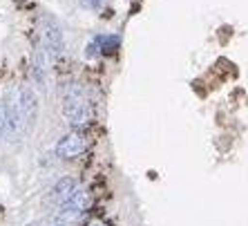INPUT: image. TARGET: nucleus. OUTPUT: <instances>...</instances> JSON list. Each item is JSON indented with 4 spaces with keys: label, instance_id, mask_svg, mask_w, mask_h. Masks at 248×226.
<instances>
[{
    "label": "nucleus",
    "instance_id": "5",
    "mask_svg": "<svg viewBox=\"0 0 248 226\" xmlns=\"http://www.w3.org/2000/svg\"><path fill=\"white\" fill-rule=\"evenodd\" d=\"M49 54L45 52V47H38L34 52V58H31V76L38 87H45L47 83V65H49Z\"/></svg>",
    "mask_w": 248,
    "mask_h": 226
},
{
    "label": "nucleus",
    "instance_id": "6",
    "mask_svg": "<svg viewBox=\"0 0 248 226\" xmlns=\"http://www.w3.org/2000/svg\"><path fill=\"white\" fill-rule=\"evenodd\" d=\"M74 191H76V179L74 177H61L52 188V199L63 206V204L74 195Z\"/></svg>",
    "mask_w": 248,
    "mask_h": 226
},
{
    "label": "nucleus",
    "instance_id": "2",
    "mask_svg": "<svg viewBox=\"0 0 248 226\" xmlns=\"http://www.w3.org/2000/svg\"><path fill=\"white\" fill-rule=\"evenodd\" d=\"M41 36H43V47H45V52L49 54L52 58L61 56L65 49V38H63V29L61 25L54 20V18L45 16L41 23Z\"/></svg>",
    "mask_w": 248,
    "mask_h": 226
},
{
    "label": "nucleus",
    "instance_id": "3",
    "mask_svg": "<svg viewBox=\"0 0 248 226\" xmlns=\"http://www.w3.org/2000/svg\"><path fill=\"white\" fill-rule=\"evenodd\" d=\"M18 110H20V119L27 132L36 126V119H38V97L29 85L18 90Z\"/></svg>",
    "mask_w": 248,
    "mask_h": 226
},
{
    "label": "nucleus",
    "instance_id": "9",
    "mask_svg": "<svg viewBox=\"0 0 248 226\" xmlns=\"http://www.w3.org/2000/svg\"><path fill=\"white\" fill-rule=\"evenodd\" d=\"M7 134V121H5V108H2V103H0V141H2V137Z\"/></svg>",
    "mask_w": 248,
    "mask_h": 226
},
{
    "label": "nucleus",
    "instance_id": "1",
    "mask_svg": "<svg viewBox=\"0 0 248 226\" xmlns=\"http://www.w3.org/2000/svg\"><path fill=\"white\" fill-rule=\"evenodd\" d=\"M63 116L74 128H83L92 121V103L87 99L85 90L81 85H72L65 90L63 97Z\"/></svg>",
    "mask_w": 248,
    "mask_h": 226
},
{
    "label": "nucleus",
    "instance_id": "4",
    "mask_svg": "<svg viewBox=\"0 0 248 226\" xmlns=\"http://www.w3.org/2000/svg\"><path fill=\"white\" fill-rule=\"evenodd\" d=\"M87 150V139L81 132H69L56 144V157L61 159H76Z\"/></svg>",
    "mask_w": 248,
    "mask_h": 226
},
{
    "label": "nucleus",
    "instance_id": "8",
    "mask_svg": "<svg viewBox=\"0 0 248 226\" xmlns=\"http://www.w3.org/2000/svg\"><path fill=\"white\" fill-rule=\"evenodd\" d=\"M85 9H92V12H96V9H101V7L105 5V0H78Z\"/></svg>",
    "mask_w": 248,
    "mask_h": 226
},
{
    "label": "nucleus",
    "instance_id": "10",
    "mask_svg": "<svg viewBox=\"0 0 248 226\" xmlns=\"http://www.w3.org/2000/svg\"><path fill=\"white\" fill-rule=\"evenodd\" d=\"M92 226H103V224H92Z\"/></svg>",
    "mask_w": 248,
    "mask_h": 226
},
{
    "label": "nucleus",
    "instance_id": "7",
    "mask_svg": "<svg viewBox=\"0 0 248 226\" xmlns=\"http://www.w3.org/2000/svg\"><path fill=\"white\" fill-rule=\"evenodd\" d=\"M96 41L103 43V52H112V49L116 47V43H119L114 36H108V38H103V36H101V38H96Z\"/></svg>",
    "mask_w": 248,
    "mask_h": 226
}]
</instances>
